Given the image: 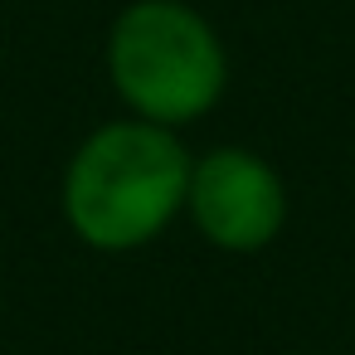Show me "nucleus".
<instances>
[{
	"label": "nucleus",
	"mask_w": 355,
	"mask_h": 355,
	"mask_svg": "<svg viewBox=\"0 0 355 355\" xmlns=\"http://www.w3.org/2000/svg\"><path fill=\"white\" fill-rule=\"evenodd\" d=\"M185 214L224 253H263L287 224V190L272 161L248 146H214L195 156Z\"/></svg>",
	"instance_id": "7ed1b4c3"
},
{
	"label": "nucleus",
	"mask_w": 355,
	"mask_h": 355,
	"mask_svg": "<svg viewBox=\"0 0 355 355\" xmlns=\"http://www.w3.org/2000/svg\"><path fill=\"white\" fill-rule=\"evenodd\" d=\"M107 83L132 117L190 127L229 88V49L190 0H127L107 25Z\"/></svg>",
	"instance_id": "f03ea898"
},
{
	"label": "nucleus",
	"mask_w": 355,
	"mask_h": 355,
	"mask_svg": "<svg viewBox=\"0 0 355 355\" xmlns=\"http://www.w3.org/2000/svg\"><path fill=\"white\" fill-rule=\"evenodd\" d=\"M195 156L175 127L117 117L93 127L64 166L59 209L78 243L98 253H132L161 239L185 214Z\"/></svg>",
	"instance_id": "f257e3e1"
}]
</instances>
